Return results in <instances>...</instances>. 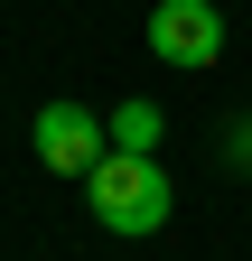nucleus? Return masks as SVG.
<instances>
[{
    "mask_svg": "<svg viewBox=\"0 0 252 261\" xmlns=\"http://www.w3.org/2000/svg\"><path fill=\"white\" fill-rule=\"evenodd\" d=\"M84 205H93V224H103V233H159V224L178 215V187H168V168H159V159L112 149L103 168L84 177Z\"/></svg>",
    "mask_w": 252,
    "mask_h": 261,
    "instance_id": "f257e3e1",
    "label": "nucleus"
},
{
    "mask_svg": "<svg viewBox=\"0 0 252 261\" xmlns=\"http://www.w3.org/2000/svg\"><path fill=\"white\" fill-rule=\"evenodd\" d=\"M28 149H38V168H56V177H93L112 159V130H103V112H84V103H38V121H28Z\"/></svg>",
    "mask_w": 252,
    "mask_h": 261,
    "instance_id": "f03ea898",
    "label": "nucleus"
},
{
    "mask_svg": "<svg viewBox=\"0 0 252 261\" xmlns=\"http://www.w3.org/2000/svg\"><path fill=\"white\" fill-rule=\"evenodd\" d=\"M243 177H252V168H243Z\"/></svg>",
    "mask_w": 252,
    "mask_h": 261,
    "instance_id": "423d86ee",
    "label": "nucleus"
},
{
    "mask_svg": "<svg viewBox=\"0 0 252 261\" xmlns=\"http://www.w3.org/2000/svg\"><path fill=\"white\" fill-rule=\"evenodd\" d=\"M224 10H215V0H159V10H149V56L159 65H178V75H206L215 56H224Z\"/></svg>",
    "mask_w": 252,
    "mask_h": 261,
    "instance_id": "7ed1b4c3",
    "label": "nucleus"
},
{
    "mask_svg": "<svg viewBox=\"0 0 252 261\" xmlns=\"http://www.w3.org/2000/svg\"><path fill=\"white\" fill-rule=\"evenodd\" d=\"M103 130H112V149H131V159H159V130H168V112L131 93V103H112V112H103Z\"/></svg>",
    "mask_w": 252,
    "mask_h": 261,
    "instance_id": "20e7f679",
    "label": "nucleus"
},
{
    "mask_svg": "<svg viewBox=\"0 0 252 261\" xmlns=\"http://www.w3.org/2000/svg\"><path fill=\"white\" fill-rule=\"evenodd\" d=\"M224 149H234L243 168H252V121H234V130H224Z\"/></svg>",
    "mask_w": 252,
    "mask_h": 261,
    "instance_id": "39448f33",
    "label": "nucleus"
}]
</instances>
